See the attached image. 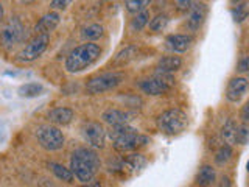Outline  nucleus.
Here are the masks:
<instances>
[{
	"label": "nucleus",
	"instance_id": "1",
	"mask_svg": "<svg viewBox=\"0 0 249 187\" xmlns=\"http://www.w3.org/2000/svg\"><path fill=\"white\" fill-rule=\"evenodd\" d=\"M100 168L98 154L90 148H78L70 158V170L81 183H89Z\"/></svg>",
	"mask_w": 249,
	"mask_h": 187
},
{
	"label": "nucleus",
	"instance_id": "2",
	"mask_svg": "<svg viewBox=\"0 0 249 187\" xmlns=\"http://www.w3.org/2000/svg\"><path fill=\"white\" fill-rule=\"evenodd\" d=\"M109 136L112 139L114 148L120 153L134 151L145 147L146 144H150V139L137 132V130L129 127V125H117V127H112Z\"/></svg>",
	"mask_w": 249,
	"mask_h": 187
},
{
	"label": "nucleus",
	"instance_id": "3",
	"mask_svg": "<svg viewBox=\"0 0 249 187\" xmlns=\"http://www.w3.org/2000/svg\"><path fill=\"white\" fill-rule=\"evenodd\" d=\"M101 55V49L93 42H86L75 47V49L69 53L66 59V69L70 74L81 72V70L92 66Z\"/></svg>",
	"mask_w": 249,
	"mask_h": 187
},
{
	"label": "nucleus",
	"instance_id": "4",
	"mask_svg": "<svg viewBox=\"0 0 249 187\" xmlns=\"http://www.w3.org/2000/svg\"><path fill=\"white\" fill-rule=\"evenodd\" d=\"M158 127L165 134H179L189 127V115L179 108L168 109L159 115Z\"/></svg>",
	"mask_w": 249,
	"mask_h": 187
},
{
	"label": "nucleus",
	"instance_id": "5",
	"mask_svg": "<svg viewBox=\"0 0 249 187\" xmlns=\"http://www.w3.org/2000/svg\"><path fill=\"white\" fill-rule=\"evenodd\" d=\"M27 28L23 27L19 18H11L8 19L2 28H0V41H2L3 47L11 49V47L20 44L23 39L27 37Z\"/></svg>",
	"mask_w": 249,
	"mask_h": 187
},
{
	"label": "nucleus",
	"instance_id": "6",
	"mask_svg": "<svg viewBox=\"0 0 249 187\" xmlns=\"http://www.w3.org/2000/svg\"><path fill=\"white\" fill-rule=\"evenodd\" d=\"M36 137L41 147L49 151H56L64 145V134H62V131H59V128L56 127H52V125H41L36 130Z\"/></svg>",
	"mask_w": 249,
	"mask_h": 187
},
{
	"label": "nucleus",
	"instance_id": "7",
	"mask_svg": "<svg viewBox=\"0 0 249 187\" xmlns=\"http://www.w3.org/2000/svg\"><path fill=\"white\" fill-rule=\"evenodd\" d=\"M122 81H123V74L109 72V74L93 76L92 80H89L88 84H86V89H88V92L92 94V95H95V94H101V92L117 88Z\"/></svg>",
	"mask_w": 249,
	"mask_h": 187
},
{
	"label": "nucleus",
	"instance_id": "8",
	"mask_svg": "<svg viewBox=\"0 0 249 187\" xmlns=\"http://www.w3.org/2000/svg\"><path fill=\"white\" fill-rule=\"evenodd\" d=\"M49 41H50V36L49 35L35 36V39H31V41L18 53V59L22 61V62H30V61L37 59L47 50Z\"/></svg>",
	"mask_w": 249,
	"mask_h": 187
},
{
	"label": "nucleus",
	"instance_id": "9",
	"mask_svg": "<svg viewBox=\"0 0 249 187\" xmlns=\"http://www.w3.org/2000/svg\"><path fill=\"white\" fill-rule=\"evenodd\" d=\"M173 84H175V78L170 74H158L153 78L143 80L139 86L148 95H160V94L167 92Z\"/></svg>",
	"mask_w": 249,
	"mask_h": 187
},
{
	"label": "nucleus",
	"instance_id": "10",
	"mask_svg": "<svg viewBox=\"0 0 249 187\" xmlns=\"http://www.w3.org/2000/svg\"><path fill=\"white\" fill-rule=\"evenodd\" d=\"M84 139L88 140V144L93 148H103L105 140H106V131L97 122H90L84 127L83 130Z\"/></svg>",
	"mask_w": 249,
	"mask_h": 187
},
{
	"label": "nucleus",
	"instance_id": "11",
	"mask_svg": "<svg viewBox=\"0 0 249 187\" xmlns=\"http://www.w3.org/2000/svg\"><path fill=\"white\" fill-rule=\"evenodd\" d=\"M145 166H146V159L142 154H129L120 162V166L117 168H119L124 176H131V175L139 173Z\"/></svg>",
	"mask_w": 249,
	"mask_h": 187
},
{
	"label": "nucleus",
	"instance_id": "12",
	"mask_svg": "<svg viewBox=\"0 0 249 187\" xmlns=\"http://www.w3.org/2000/svg\"><path fill=\"white\" fill-rule=\"evenodd\" d=\"M248 89H249V83L246 78H241V76L232 78L228 84V89H226V97H228L229 101L237 103V101H240L245 97Z\"/></svg>",
	"mask_w": 249,
	"mask_h": 187
},
{
	"label": "nucleus",
	"instance_id": "13",
	"mask_svg": "<svg viewBox=\"0 0 249 187\" xmlns=\"http://www.w3.org/2000/svg\"><path fill=\"white\" fill-rule=\"evenodd\" d=\"M59 14L58 13H47L44 14L41 19H39V22L36 23L35 27V33L36 36L39 35H49L50 31H53L54 28H56L59 25Z\"/></svg>",
	"mask_w": 249,
	"mask_h": 187
},
{
	"label": "nucleus",
	"instance_id": "14",
	"mask_svg": "<svg viewBox=\"0 0 249 187\" xmlns=\"http://www.w3.org/2000/svg\"><path fill=\"white\" fill-rule=\"evenodd\" d=\"M193 42V37L189 35H170L167 37V44L171 50H175L178 53H184L190 49V45Z\"/></svg>",
	"mask_w": 249,
	"mask_h": 187
},
{
	"label": "nucleus",
	"instance_id": "15",
	"mask_svg": "<svg viewBox=\"0 0 249 187\" xmlns=\"http://www.w3.org/2000/svg\"><path fill=\"white\" fill-rule=\"evenodd\" d=\"M101 119L112 127H117V125H126L131 120V114L120 111V109H107L101 114Z\"/></svg>",
	"mask_w": 249,
	"mask_h": 187
},
{
	"label": "nucleus",
	"instance_id": "16",
	"mask_svg": "<svg viewBox=\"0 0 249 187\" xmlns=\"http://www.w3.org/2000/svg\"><path fill=\"white\" fill-rule=\"evenodd\" d=\"M73 119V111L70 108H54L49 112V120L54 125H69Z\"/></svg>",
	"mask_w": 249,
	"mask_h": 187
},
{
	"label": "nucleus",
	"instance_id": "17",
	"mask_svg": "<svg viewBox=\"0 0 249 187\" xmlns=\"http://www.w3.org/2000/svg\"><path fill=\"white\" fill-rule=\"evenodd\" d=\"M204 18H206V6L202 3H196L192 8L190 18L187 19V27L192 31L198 30L202 25V22H204Z\"/></svg>",
	"mask_w": 249,
	"mask_h": 187
},
{
	"label": "nucleus",
	"instance_id": "18",
	"mask_svg": "<svg viewBox=\"0 0 249 187\" xmlns=\"http://www.w3.org/2000/svg\"><path fill=\"white\" fill-rule=\"evenodd\" d=\"M137 53H139V49L136 45H128V47H124V49L122 52H119L115 55V58L112 61V64L115 67H123V66H126L128 62H131L132 59H134L137 56Z\"/></svg>",
	"mask_w": 249,
	"mask_h": 187
},
{
	"label": "nucleus",
	"instance_id": "19",
	"mask_svg": "<svg viewBox=\"0 0 249 187\" xmlns=\"http://www.w3.org/2000/svg\"><path fill=\"white\" fill-rule=\"evenodd\" d=\"M182 59L179 56H165L158 62V74H170L181 69Z\"/></svg>",
	"mask_w": 249,
	"mask_h": 187
},
{
	"label": "nucleus",
	"instance_id": "20",
	"mask_svg": "<svg viewBox=\"0 0 249 187\" xmlns=\"http://www.w3.org/2000/svg\"><path fill=\"white\" fill-rule=\"evenodd\" d=\"M238 125L235 123V120L229 119L228 122L224 123V127L221 130V134H223V139L228 142V145H233L237 144V137H238Z\"/></svg>",
	"mask_w": 249,
	"mask_h": 187
},
{
	"label": "nucleus",
	"instance_id": "21",
	"mask_svg": "<svg viewBox=\"0 0 249 187\" xmlns=\"http://www.w3.org/2000/svg\"><path fill=\"white\" fill-rule=\"evenodd\" d=\"M42 92H44V86L41 83H25L18 91V94L23 98H35L42 95Z\"/></svg>",
	"mask_w": 249,
	"mask_h": 187
},
{
	"label": "nucleus",
	"instance_id": "22",
	"mask_svg": "<svg viewBox=\"0 0 249 187\" xmlns=\"http://www.w3.org/2000/svg\"><path fill=\"white\" fill-rule=\"evenodd\" d=\"M215 181V170L210 166H202L196 175V184L199 187H209Z\"/></svg>",
	"mask_w": 249,
	"mask_h": 187
},
{
	"label": "nucleus",
	"instance_id": "23",
	"mask_svg": "<svg viewBox=\"0 0 249 187\" xmlns=\"http://www.w3.org/2000/svg\"><path fill=\"white\" fill-rule=\"evenodd\" d=\"M103 36V27L100 25V23H92V25L86 27L83 31H81V37L86 39V41H97Z\"/></svg>",
	"mask_w": 249,
	"mask_h": 187
},
{
	"label": "nucleus",
	"instance_id": "24",
	"mask_svg": "<svg viewBox=\"0 0 249 187\" xmlns=\"http://www.w3.org/2000/svg\"><path fill=\"white\" fill-rule=\"evenodd\" d=\"M52 171L54 173V176L62 179V181H67L70 183L73 179V173H72V170L70 168H66L64 166H61V164H56V162H50V166Z\"/></svg>",
	"mask_w": 249,
	"mask_h": 187
},
{
	"label": "nucleus",
	"instance_id": "25",
	"mask_svg": "<svg viewBox=\"0 0 249 187\" xmlns=\"http://www.w3.org/2000/svg\"><path fill=\"white\" fill-rule=\"evenodd\" d=\"M148 19H150V13L143 10L142 13H139L136 18L131 20V28L134 31H140L148 23Z\"/></svg>",
	"mask_w": 249,
	"mask_h": 187
},
{
	"label": "nucleus",
	"instance_id": "26",
	"mask_svg": "<svg viewBox=\"0 0 249 187\" xmlns=\"http://www.w3.org/2000/svg\"><path fill=\"white\" fill-rule=\"evenodd\" d=\"M231 156H232V148H231V145L226 144V145H221L220 150L216 151L215 161H216V164H224L229 161Z\"/></svg>",
	"mask_w": 249,
	"mask_h": 187
},
{
	"label": "nucleus",
	"instance_id": "27",
	"mask_svg": "<svg viewBox=\"0 0 249 187\" xmlns=\"http://www.w3.org/2000/svg\"><path fill=\"white\" fill-rule=\"evenodd\" d=\"M126 10L129 11V13H142L143 11V8L146 6V5H150V2L148 0H128L126 3Z\"/></svg>",
	"mask_w": 249,
	"mask_h": 187
},
{
	"label": "nucleus",
	"instance_id": "28",
	"mask_svg": "<svg viewBox=\"0 0 249 187\" xmlns=\"http://www.w3.org/2000/svg\"><path fill=\"white\" fill-rule=\"evenodd\" d=\"M168 23V18L165 14H158L156 18L150 22V30L153 31H162L163 28L167 27Z\"/></svg>",
	"mask_w": 249,
	"mask_h": 187
},
{
	"label": "nucleus",
	"instance_id": "29",
	"mask_svg": "<svg viewBox=\"0 0 249 187\" xmlns=\"http://www.w3.org/2000/svg\"><path fill=\"white\" fill-rule=\"evenodd\" d=\"M232 14H233V19L237 22H241L248 18V8H246V3H241L238 5L235 10H232Z\"/></svg>",
	"mask_w": 249,
	"mask_h": 187
},
{
	"label": "nucleus",
	"instance_id": "30",
	"mask_svg": "<svg viewBox=\"0 0 249 187\" xmlns=\"http://www.w3.org/2000/svg\"><path fill=\"white\" fill-rule=\"evenodd\" d=\"M248 139H249V131H248L245 127H240V128H238V137H237V144L245 145V144L248 142Z\"/></svg>",
	"mask_w": 249,
	"mask_h": 187
},
{
	"label": "nucleus",
	"instance_id": "31",
	"mask_svg": "<svg viewBox=\"0 0 249 187\" xmlns=\"http://www.w3.org/2000/svg\"><path fill=\"white\" fill-rule=\"evenodd\" d=\"M240 117H241V120H243L245 123H249V103H246L243 108H241Z\"/></svg>",
	"mask_w": 249,
	"mask_h": 187
},
{
	"label": "nucleus",
	"instance_id": "32",
	"mask_svg": "<svg viewBox=\"0 0 249 187\" xmlns=\"http://www.w3.org/2000/svg\"><path fill=\"white\" fill-rule=\"evenodd\" d=\"M67 5H69V2H66V0H53V2L50 3V6L56 8V10H64Z\"/></svg>",
	"mask_w": 249,
	"mask_h": 187
},
{
	"label": "nucleus",
	"instance_id": "33",
	"mask_svg": "<svg viewBox=\"0 0 249 187\" xmlns=\"http://www.w3.org/2000/svg\"><path fill=\"white\" fill-rule=\"evenodd\" d=\"M238 70L240 72H246V70H249V56H245L238 62Z\"/></svg>",
	"mask_w": 249,
	"mask_h": 187
},
{
	"label": "nucleus",
	"instance_id": "34",
	"mask_svg": "<svg viewBox=\"0 0 249 187\" xmlns=\"http://www.w3.org/2000/svg\"><path fill=\"white\" fill-rule=\"evenodd\" d=\"M176 5L179 10H189V8H192V2H176Z\"/></svg>",
	"mask_w": 249,
	"mask_h": 187
},
{
	"label": "nucleus",
	"instance_id": "35",
	"mask_svg": "<svg viewBox=\"0 0 249 187\" xmlns=\"http://www.w3.org/2000/svg\"><path fill=\"white\" fill-rule=\"evenodd\" d=\"M2 19H3V5L0 3V22H2Z\"/></svg>",
	"mask_w": 249,
	"mask_h": 187
},
{
	"label": "nucleus",
	"instance_id": "36",
	"mask_svg": "<svg viewBox=\"0 0 249 187\" xmlns=\"http://www.w3.org/2000/svg\"><path fill=\"white\" fill-rule=\"evenodd\" d=\"M246 168H248V171H249V161H248V164H246Z\"/></svg>",
	"mask_w": 249,
	"mask_h": 187
}]
</instances>
